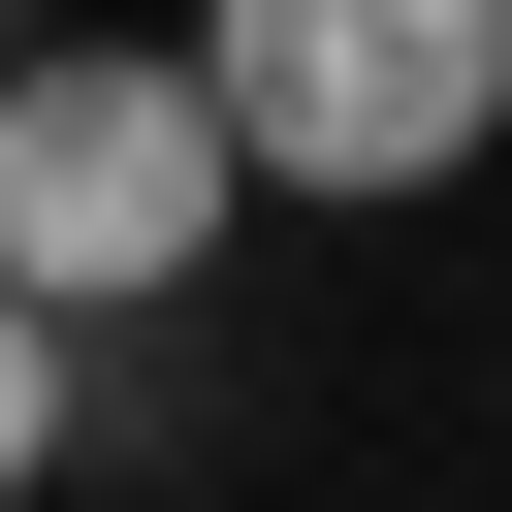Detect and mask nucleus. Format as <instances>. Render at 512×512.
<instances>
[{
  "label": "nucleus",
  "mask_w": 512,
  "mask_h": 512,
  "mask_svg": "<svg viewBox=\"0 0 512 512\" xmlns=\"http://www.w3.org/2000/svg\"><path fill=\"white\" fill-rule=\"evenodd\" d=\"M192 256H224V128H192V64H32V96H0V320L192 288Z\"/></svg>",
  "instance_id": "2"
},
{
  "label": "nucleus",
  "mask_w": 512,
  "mask_h": 512,
  "mask_svg": "<svg viewBox=\"0 0 512 512\" xmlns=\"http://www.w3.org/2000/svg\"><path fill=\"white\" fill-rule=\"evenodd\" d=\"M192 128L224 160H320V192H416V160L512 128V0H256L192 64Z\"/></svg>",
  "instance_id": "1"
},
{
  "label": "nucleus",
  "mask_w": 512,
  "mask_h": 512,
  "mask_svg": "<svg viewBox=\"0 0 512 512\" xmlns=\"http://www.w3.org/2000/svg\"><path fill=\"white\" fill-rule=\"evenodd\" d=\"M32 448H64V320H0V512H32Z\"/></svg>",
  "instance_id": "3"
}]
</instances>
